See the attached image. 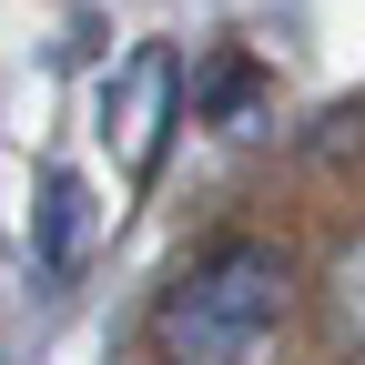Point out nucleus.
<instances>
[{
  "label": "nucleus",
  "instance_id": "f257e3e1",
  "mask_svg": "<svg viewBox=\"0 0 365 365\" xmlns=\"http://www.w3.org/2000/svg\"><path fill=\"white\" fill-rule=\"evenodd\" d=\"M304 274L284 244L264 234H223L153 294V355L163 365H284L304 325Z\"/></svg>",
  "mask_w": 365,
  "mask_h": 365
},
{
  "label": "nucleus",
  "instance_id": "f03ea898",
  "mask_svg": "<svg viewBox=\"0 0 365 365\" xmlns=\"http://www.w3.org/2000/svg\"><path fill=\"white\" fill-rule=\"evenodd\" d=\"M182 102H193V81H182V51H173V41H132L122 71L102 81V153H112V173L132 182V193L163 173Z\"/></svg>",
  "mask_w": 365,
  "mask_h": 365
},
{
  "label": "nucleus",
  "instance_id": "7ed1b4c3",
  "mask_svg": "<svg viewBox=\"0 0 365 365\" xmlns=\"http://www.w3.org/2000/svg\"><path fill=\"white\" fill-rule=\"evenodd\" d=\"M193 122H213V132H264V122H274V71L223 41V51L193 71Z\"/></svg>",
  "mask_w": 365,
  "mask_h": 365
},
{
  "label": "nucleus",
  "instance_id": "20e7f679",
  "mask_svg": "<svg viewBox=\"0 0 365 365\" xmlns=\"http://www.w3.org/2000/svg\"><path fill=\"white\" fill-rule=\"evenodd\" d=\"M314 325H325L335 365H365V223L325 254V274H314Z\"/></svg>",
  "mask_w": 365,
  "mask_h": 365
},
{
  "label": "nucleus",
  "instance_id": "39448f33",
  "mask_svg": "<svg viewBox=\"0 0 365 365\" xmlns=\"http://www.w3.org/2000/svg\"><path fill=\"white\" fill-rule=\"evenodd\" d=\"M81 244H91V193H81V173H41V254H31V274L41 284H71L81 274Z\"/></svg>",
  "mask_w": 365,
  "mask_h": 365
}]
</instances>
